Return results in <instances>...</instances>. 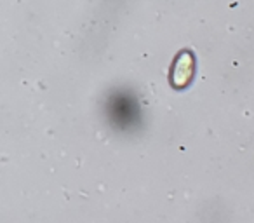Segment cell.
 I'll return each mask as SVG.
<instances>
[{"label": "cell", "instance_id": "cell-1", "mask_svg": "<svg viewBox=\"0 0 254 223\" xmlns=\"http://www.w3.org/2000/svg\"><path fill=\"white\" fill-rule=\"evenodd\" d=\"M195 77V56L191 51L178 53L173 67H171V84L174 89H185L191 84Z\"/></svg>", "mask_w": 254, "mask_h": 223}]
</instances>
